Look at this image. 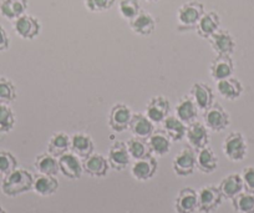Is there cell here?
<instances>
[{
  "mask_svg": "<svg viewBox=\"0 0 254 213\" xmlns=\"http://www.w3.org/2000/svg\"><path fill=\"white\" fill-rule=\"evenodd\" d=\"M34 176L24 168H15L13 172L4 176L1 182V192L6 197H16L33 190Z\"/></svg>",
  "mask_w": 254,
  "mask_h": 213,
  "instance_id": "6da1fadb",
  "label": "cell"
},
{
  "mask_svg": "<svg viewBox=\"0 0 254 213\" xmlns=\"http://www.w3.org/2000/svg\"><path fill=\"white\" fill-rule=\"evenodd\" d=\"M204 14V5L197 0H190L182 4L177 10L178 30H190L198 24L201 16Z\"/></svg>",
  "mask_w": 254,
  "mask_h": 213,
  "instance_id": "7a4b0ae2",
  "label": "cell"
},
{
  "mask_svg": "<svg viewBox=\"0 0 254 213\" xmlns=\"http://www.w3.org/2000/svg\"><path fill=\"white\" fill-rule=\"evenodd\" d=\"M224 156L232 162H241L248 155V145L246 137L238 131H233L226 136L222 143Z\"/></svg>",
  "mask_w": 254,
  "mask_h": 213,
  "instance_id": "3957f363",
  "label": "cell"
},
{
  "mask_svg": "<svg viewBox=\"0 0 254 213\" xmlns=\"http://www.w3.org/2000/svg\"><path fill=\"white\" fill-rule=\"evenodd\" d=\"M203 124L212 132H222L231 125V116L222 105L214 102L203 114Z\"/></svg>",
  "mask_w": 254,
  "mask_h": 213,
  "instance_id": "277c9868",
  "label": "cell"
},
{
  "mask_svg": "<svg viewBox=\"0 0 254 213\" xmlns=\"http://www.w3.org/2000/svg\"><path fill=\"white\" fill-rule=\"evenodd\" d=\"M197 195H198V212L201 213L216 212L223 201L218 187L213 185L201 187L197 191Z\"/></svg>",
  "mask_w": 254,
  "mask_h": 213,
  "instance_id": "5b68a950",
  "label": "cell"
},
{
  "mask_svg": "<svg viewBox=\"0 0 254 213\" xmlns=\"http://www.w3.org/2000/svg\"><path fill=\"white\" fill-rule=\"evenodd\" d=\"M132 110L122 102H117L111 107L109 114V126L112 131L121 134L130 127Z\"/></svg>",
  "mask_w": 254,
  "mask_h": 213,
  "instance_id": "8992f818",
  "label": "cell"
},
{
  "mask_svg": "<svg viewBox=\"0 0 254 213\" xmlns=\"http://www.w3.org/2000/svg\"><path fill=\"white\" fill-rule=\"evenodd\" d=\"M13 29L19 38L24 40H33L40 35L41 24L35 16L24 14L13 21Z\"/></svg>",
  "mask_w": 254,
  "mask_h": 213,
  "instance_id": "52a82bcc",
  "label": "cell"
},
{
  "mask_svg": "<svg viewBox=\"0 0 254 213\" xmlns=\"http://www.w3.org/2000/svg\"><path fill=\"white\" fill-rule=\"evenodd\" d=\"M173 172L181 177L190 176L196 170V151L192 147L182 148L172 161Z\"/></svg>",
  "mask_w": 254,
  "mask_h": 213,
  "instance_id": "ba28073f",
  "label": "cell"
},
{
  "mask_svg": "<svg viewBox=\"0 0 254 213\" xmlns=\"http://www.w3.org/2000/svg\"><path fill=\"white\" fill-rule=\"evenodd\" d=\"M185 139H187L190 147L194 151H198L208 146L211 136H209V130L207 129L206 125L196 120L187 125V132H186Z\"/></svg>",
  "mask_w": 254,
  "mask_h": 213,
  "instance_id": "9c48e42d",
  "label": "cell"
},
{
  "mask_svg": "<svg viewBox=\"0 0 254 213\" xmlns=\"http://www.w3.org/2000/svg\"><path fill=\"white\" fill-rule=\"evenodd\" d=\"M107 161L112 170L124 171L131 163V156L127 150L126 142L115 141L107 152Z\"/></svg>",
  "mask_w": 254,
  "mask_h": 213,
  "instance_id": "30bf717a",
  "label": "cell"
},
{
  "mask_svg": "<svg viewBox=\"0 0 254 213\" xmlns=\"http://www.w3.org/2000/svg\"><path fill=\"white\" fill-rule=\"evenodd\" d=\"M171 105L170 100L165 96H153L146 105L145 115L153 124H162L166 117L170 115Z\"/></svg>",
  "mask_w": 254,
  "mask_h": 213,
  "instance_id": "8fae6325",
  "label": "cell"
},
{
  "mask_svg": "<svg viewBox=\"0 0 254 213\" xmlns=\"http://www.w3.org/2000/svg\"><path fill=\"white\" fill-rule=\"evenodd\" d=\"M58 162L59 171L69 180H79L84 173V167H82L80 157L72 153L71 151L58 157Z\"/></svg>",
  "mask_w": 254,
  "mask_h": 213,
  "instance_id": "7c38bea8",
  "label": "cell"
},
{
  "mask_svg": "<svg viewBox=\"0 0 254 213\" xmlns=\"http://www.w3.org/2000/svg\"><path fill=\"white\" fill-rule=\"evenodd\" d=\"M208 40L209 44H211V48L213 49L217 55L232 56V54L236 50L237 44L233 35L228 30H224V29L217 30Z\"/></svg>",
  "mask_w": 254,
  "mask_h": 213,
  "instance_id": "4fadbf2b",
  "label": "cell"
},
{
  "mask_svg": "<svg viewBox=\"0 0 254 213\" xmlns=\"http://www.w3.org/2000/svg\"><path fill=\"white\" fill-rule=\"evenodd\" d=\"M176 213H194L198 211V195L192 187H183L175 198Z\"/></svg>",
  "mask_w": 254,
  "mask_h": 213,
  "instance_id": "5bb4252c",
  "label": "cell"
},
{
  "mask_svg": "<svg viewBox=\"0 0 254 213\" xmlns=\"http://www.w3.org/2000/svg\"><path fill=\"white\" fill-rule=\"evenodd\" d=\"M190 95L196 102L199 111L204 112L214 104V92L208 84L203 81H197L190 86Z\"/></svg>",
  "mask_w": 254,
  "mask_h": 213,
  "instance_id": "9a60e30c",
  "label": "cell"
},
{
  "mask_svg": "<svg viewBox=\"0 0 254 213\" xmlns=\"http://www.w3.org/2000/svg\"><path fill=\"white\" fill-rule=\"evenodd\" d=\"M234 72V61L229 55H217L209 65V75L214 81L228 79Z\"/></svg>",
  "mask_w": 254,
  "mask_h": 213,
  "instance_id": "2e32d148",
  "label": "cell"
},
{
  "mask_svg": "<svg viewBox=\"0 0 254 213\" xmlns=\"http://www.w3.org/2000/svg\"><path fill=\"white\" fill-rule=\"evenodd\" d=\"M158 170V163L153 156H147L145 158H141L133 162L131 167V175L135 180L145 182V181L151 180L156 175Z\"/></svg>",
  "mask_w": 254,
  "mask_h": 213,
  "instance_id": "e0dca14e",
  "label": "cell"
},
{
  "mask_svg": "<svg viewBox=\"0 0 254 213\" xmlns=\"http://www.w3.org/2000/svg\"><path fill=\"white\" fill-rule=\"evenodd\" d=\"M82 167H84V172L91 177H105L110 170L109 161L105 156L100 155V153H91L89 157L84 158L82 161Z\"/></svg>",
  "mask_w": 254,
  "mask_h": 213,
  "instance_id": "ac0fdd59",
  "label": "cell"
},
{
  "mask_svg": "<svg viewBox=\"0 0 254 213\" xmlns=\"http://www.w3.org/2000/svg\"><path fill=\"white\" fill-rule=\"evenodd\" d=\"M175 112V115L181 121L188 125L190 122L196 121L197 117H198L199 110L197 107L194 100L192 99V96L190 95H185V96L181 97L180 101L176 105Z\"/></svg>",
  "mask_w": 254,
  "mask_h": 213,
  "instance_id": "d6986e66",
  "label": "cell"
},
{
  "mask_svg": "<svg viewBox=\"0 0 254 213\" xmlns=\"http://www.w3.org/2000/svg\"><path fill=\"white\" fill-rule=\"evenodd\" d=\"M219 29H221V16L213 10L204 11L196 26L198 36H201L202 39H207V40Z\"/></svg>",
  "mask_w": 254,
  "mask_h": 213,
  "instance_id": "ffe728a7",
  "label": "cell"
},
{
  "mask_svg": "<svg viewBox=\"0 0 254 213\" xmlns=\"http://www.w3.org/2000/svg\"><path fill=\"white\" fill-rule=\"evenodd\" d=\"M128 130L133 135V137L147 140L155 131V124L145 114L137 112V114L132 115Z\"/></svg>",
  "mask_w": 254,
  "mask_h": 213,
  "instance_id": "44dd1931",
  "label": "cell"
},
{
  "mask_svg": "<svg viewBox=\"0 0 254 213\" xmlns=\"http://www.w3.org/2000/svg\"><path fill=\"white\" fill-rule=\"evenodd\" d=\"M130 28L136 35L150 36L156 30V19L150 13L141 10L132 20L128 21Z\"/></svg>",
  "mask_w": 254,
  "mask_h": 213,
  "instance_id": "7402d4cb",
  "label": "cell"
},
{
  "mask_svg": "<svg viewBox=\"0 0 254 213\" xmlns=\"http://www.w3.org/2000/svg\"><path fill=\"white\" fill-rule=\"evenodd\" d=\"M95 145L91 136L84 132H76L71 136V145H70V151L79 156L80 158L89 157L91 153H94Z\"/></svg>",
  "mask_w": 254,
  "mask_h": 213,
  "instance_id": "603a6c76",
  "label": "cell"
},
{
  "mask_svg": "<svg viewBox=\"0 0 254 213\" xmlns=\"http://www.w3.org/2000/svg\"><path fill=\"white\" fill-rule=\"evenodd\" d=\"M218 190L221 192L222 197L226 200H232L243 192V181H242L241 173H229L226 177L222 178L218 185Z\"/></svg>",
  "mask_w": 254,
  "mask_h": 213,
  "instance_id": "cb8c5ba5",
  "label": "cell"
},
{
  "mask_svg": "<svg viewBox=\"0 0 254 213\" xmlns=\"http://www.w3.org/2000/svg\"><path fill=\"white\" fill-rule=\"evenodd\" d=\"M244 91V87L242 82L236 77L231 76L228 79L217 81V92L228 101H236L242 96Z\"/></svg>",
  "mask_w": 254,
  "mask_h": 213,
  "instance_id": "d4e9b609",
  "label": "cell"
},
{
  "mask_svg": "<svg viewBox=\"0 0 254 213\" xmlns=\"http://www.w3.org/2000/svg\"><path fill=\"white\" fill-rule=\"evenodd\" d=\"M147 143L150 146L151 153H155V155L162 157L170 152L172 140L168 137L165 130H155L153 134L147 139Z\"/></svg>",
  "mask_w": 254,
  "mask_h": 213,
  "instance_id": "484cf974",
  "label": "cell"
},
{
  "mask_svg": "<svg viewBox=\"0 0 254 213\" xmlns=\"http://www.w3.org/2000/svg\"><path fill=\"white\" fill-rule=\"evenodd\" d=\"M59 181L55 176L49 175H38L34 177L33 182V191L36 195L41 196V197H50V196L55 195L59 190Z\"/></svg>",
  "mask_w": 254,
  "mask_h": 213,
  "instance_id": "4316f807",
  "label": "cell"
},
{
  "mask_svg": "<svg viewBox=\"0 0 254 213\" xmlns=\"http://www.w3.org/2000/svg\"><path fill=\"white\" fill-rule=\"evenodd\" d=\"M196 167L202 173H213L218 167V157L209 146L201 148L196 152Z\"/></svg>",
  "mask_w": 254,
  "mask_h": 213,
  "instance_id": "83f0119b",
  "label": "cell"
},
{
  "mask_svg": "<svg viewBox=\"0 0 254 213\" xmlns=\"http://www.w3.org/2000/svg\"><path fill=\"white\" fill-rule=\"evenodd\" d=\"M28 0H1L0 3V15L6 20L14 21L19 16L26 14Z\"/></svg>",
  "mask_w": 254,
  "mask_h": 213,
  "instance_id": "f1b7e54d",
  "label": "cell"
},
{
  "mask_svg": "<svg viewBox=\"0 0 254 213\" xmlns=\"http://www.w3.org/2000/svg\"><path fill=\"white\" fill-rule=\"evenodd\" d=\"M70 145H71V136L63 131L55 132L51 135L48 141V152L55 157H60L64 153L69 152Z\"/></svg>",
  "mask_w": 254,
  "mask_h": 213,
  "instance_id": "f546056e",
  "label": "cell"
},
{
  "mask_svg": "<svg viewBox=\"0 0 254 213\" xmlns=\"http://www.w3.org/2000/svg\"><path fill=\"white\" fill-rule=\"evenodd\" d=\"M34 168L40 175H49V176H56L60 171H59V162L58 157L53 156L49 152L39 153L34 160Z\"/></svg>",
  "mask_w": 254,
  "mask_h": 213,
  "instance_id": "4dcf8cb0",
  "label": "cell"
},
{
  "mask_svg": "<svg viewBox=\"0 0 254 213\" xmlns=\"http://www.w3.org/2000/svg\"><path fill=\"white\" fill-rule=\"evenodd\" d=\"M162 124L163 130L168 135V137L172 140V142H180L186 137L187 125L181 121L176 115H168Z\"/></svg>",
  "mask_w": 254,
  "mask_h": 213,
  "instance_id": "1f68e13d",
  "label": "cell"
},
{
  "mask_svg": "<svg viewBox=\"0 0 254 213\" xmlns=\"http://www.w3.org/2000/svg\"><path fill=\"white\" fill-rule=\"evenodd\" d=\"M127 150L131 156V160L137 161L141 158H145L151 155L150 146L147 143V140L137 139V137H131L126 142Z\"/></svg>",
  "mask_w": 254,
  "mask_h": 213,
  "instance_id": "d6a6232c",
  "label": "cell"
},
{
  "mask_svg": "<svg viewBox=\"0 0 254 213\" xmlns=\"http://www.w3.org/2000/svg\"><path fill=\"white\" fill-rule=\"evenodd\" d=\"M232 207L237 213H254V195L243 191L232 198Z\"/></svg>",
  "mask_w": 254,
  "mask_h": 213,
  "instance_id": "836d02e7",
  "label": "cell"
},
{
  "mask_svg": "<svg viewBox=\"0 0 254 213\" xmlns=\"http://www.w3.org/2000/svg\"><path fill=\"white\" fill-rule=\"evenodd\" d=\"M18 96L16 87L10 79L0 76V104L9 105L14 102Z\"/></svg>",
  "mask_w": 254,
  "mask_h": 213,
  "instance_id": "e575fe53",
  "label": "cell"
},
{
  "mask_svg": "<svg viewBox=\"0 0 254 213\" xmlns=\"http://www.w3.org/2000/svg\"><path fill=\"white\" fill-rule=\"evenodd\" d=\"M15 126V115L9 105L0 104V132L8 134Z\"/></svg>",
  "mask_w": 254,
  "mask_h": 213,
  "instance_id": "d590c367",
  "label": "cell"
},
{
  "mask_svg": "<svg viewBox=\"0 0 254 213\" xmlns=\"http://www.w3.org/2000/svg\"><path fill=\"white\" fill-rule=\"evenodd\" d=\"M119 11L121 16L126 20H132L141 11L140 1L138 0H120Z\"/></svg>",
  "mask_w": 254,
  "mask_h": 213,
  "instance_id": "8d00e7d4",
  "label": "cell"
},
{
  "mask_svg": "<svg viewBox=\"0 0 254 213\" xmlns=\"http://www.w3.org/2000/svg\"><path fill=\"white\" fill-rule=\"evenodd\" d=\"M18 168V160L9 151H0V176H6Z\"/></svg>",
  "mask_w": 254,
  "mask_h": 213,
  "instance_id": "74e56055",
  "label": "cell"
},
{
  "mask_svg": "<svg viewBox=\"0 0 254 213\" xmlns=\"http://www.w3.org/2000/svg\"><path fill=\"white\" fill-rule=\"evenodd\" d=\"M116 0H84L85 8L91 13H104L114 6Z\"/></svg>",
  "mask_w": 254,
  "mask_h": 213,
  "instance_id": "f35d334b",
  "label": "cell"
},
{
  "mask_svg": "<svg viewBox=\"0 0 254 213\" xmlns=\"http://www.w3.org/2000/svg\"><path fill=\"white\" fill-rule=\"evenodd\" d=\"M242 181H243V188L246 192L254 195V166H247L242 170Z\"/></svg>",
  "mask_w": 254,
  "mask_h": 213,
  "instance_id": "ab89813d",
  "label": "cell"
},
{
  "mask_svg": "<svg viewBox=\"0 0 254 213\" xmlns=\"http://www.w3.org/2000/svg\"><path fill=\"white\" fill-rule=\"evenodd\" d=\"M10 46V38L3 25H0V53L6 51Z\"/></svg>",
  "mask_w": 254,
  "mask_h": 213,
  "instance_id": "60d3db41",
  "label": "cell"
},
{
  "mask_svg": "<svg viewBox=\"0 0 254 213\" xmlns=\"http://www.w3.org/2000/svg\"><path fill=\"white\" fill-rule=\"evenodd\" d=\"M145 1H147V3H157L160 0H145Z\"/></svg>",
  "mask_w": 254,
  "mask_h": 213,
  "instance_id": "b9f144b4",
  "label": "cell"
},
{
  "mask_svg": "<svg viewBox=\"0 0 254 213\" xmlns=\"http://www.w3.org/2000/svg\"><path fill=\"white\" fill-rule=\"evenodd\" d=\"M0 213H8L3 207H1V205H0Z\"/></svg>",
  "mask_w": 254,
  "mask_h": 213,
  "instance_id": "7bdbcfd3",
  "label": "cell"
}]
</instances>
